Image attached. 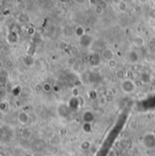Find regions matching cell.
I'll use <instances>...</instances> for the list:
<instances>
[{"mask_svg":"<svg viewBox=\"0 0 155 156\" xmlns=\"http://www.w3.org/2000/svg\"><path fill=\"white\" fill-rule=\"evenodd\" d=\"M35 89H36V93H40V92H42V91H43V85H40V84L36 85V86H35Z\"/></svg>","mask_w":155,"mask_h":156,"instance_id":"cell-23","label":"cell"},{"mask_svg":"<svg viewBox=\"0 0 155 156\" xmlns=\"http://www.w3.org/2000/svg\"><path fill=\"white\" fill-rule=\"evenodd\" d=\"M83 120L86 123H93V121L94 120V114L91 111H86L84 113Z\"/></svg>","mask_w":155,"mask_h":156,"instance_id":"cell-9","label":"cell"},{"mask_svg":"<svg viewBox=\"0 0 155 156\" xmlns=\"http://www.w3.org/2000/svg\"><path fill=\"white\" fill-rule=\"evenodd\" d=\"M17 121L18 123L21 125H26L29 124L30 122V115L27 112L25 111H22L20 112L18 116H17Z\"/></svg>","mask_w":155,"mask_h":156,"instance_id":"cell-3","label":"cell"},{"mask_svg":"<svg viewBox=\"0 0 155 156\" xmlns=\"http://www.w3.org/2000/svg\"><path fill=\"white\" fill-rule=\"evenodd\" d=\"M117 6H118V9L121 12H125L127 9V3L124 1V0H120L117 4Z\"/></svg>","mask_w":155,"mask_h":156,"instance_id":"cell-14","label":"cell"},{"mask_svg":"<svg viewBox=\"0 0 155 156\" xmlns=\"http://www.w3.org/2000/svg\"><path fill=\"white\" fill-rule=\"evenodd\" d=\"M0 110L2 113H5L8 110V103L5 100H2L1 103H0Z\"/></svg>","mask_w":155,"mask_h":156,"instance_id":"cell-16","label":"cell"},{"mask_svg":"<svg viewBox=\"0 0 155 156\" xmlns=\"http://www.w3.org/2000/svg\"><path fill=\"white\" fill-rule=\"evenodd\" d=\"M67 64H68L70 66H73L75 64H77V60H76L75 56H71L68 60H67Z\"/></svg>","mask_w":155,"mask_h":156,"instance_id":"cell-20","label":"cell"},{"mask_svg":"<svg viewBox=\"0 0 155 156\" xmlns=\"http://www.w3.org/2000/svg\"><path fill=\"white\" fill-rule=\"evenodd\" d=\"M47 156H50V155H47Z\"/></svg>","mask_w":155,"mask_h":156,"instance_id":"cell-28","label":"cell"},{"mask_svg":"<svg viewBox=\"0 0 155 156\" xmlns=\"http://www.w3.org/2000/svg\"><path fill=\"white\" fill-rule=\"evenodd\" d=\"M93 0H92V4H93Z\"/></svg>","mask_w":155,"mask_h":156,"instance_id":"cell-26","label":"cell"},{"mask_svg":"<svg viewBox=\"0 0 155 156\" xmlns=\"http://www.w3.org/2000/svg\"><path fill=\"white\" fill-rule=\"evenodd\" d=\"M101 57L99 55H97V54H93V55H92L90 56V65H93V66H98L100 64H101Z\"/></svg>","mask_w":155,"mask_h":156,"instance_id":"cell-6","label":"cell"},{"mask_svg":"<svg viewBox=\"0 0 155 156\" xmlns=\"http://www.w3.org/2000/svg\"><path fill=\"white\" fill-rule=\"evenodd\" d=\"M4 65L6 69H12V68H14V66H15V62H14V60H12V59H6L5 61Z\"/></svg>","mask_w":155,"mask_h":156,"instance_id":"cell-15","label":"cell"},{"mask_svg":"<svg viewBox=\"0 0 155 156\" xmlns=\"http://www.w3.org/2000/svg\"><path fill=\"white\" fill-rule=\"evenodd\" d=\"M143 144L146 149H152L155 148V133H147L143 135Z\"/></svg>","mask_w":155,"mask_h":156,"instance_id":"cell-2","label":"cell"},{"mask_svg":"<svg viewBox=\"0 0 155 156\" xmlns=\"http://www.w3.org/2000/svg\"><path fill=\"white\" fill-rule=\"evenodd\" d=\"M71 54H72V56H76L78 54H79V49L76 45H73L72 46L71 48Z\"/></svg>","mask_w":155,"mask_h":156,"instance_id":"cell-21","label":"cell"},{"mask_svg":"<svg viewBox=\"0 0 155 156\" xmlns=\"http://www.w3.org/2000/svg\"><path fill=\"white\" fill-rule=\"evenodd\" d=\"M107 66H108L110 69H115L117 66V61L114 58L107 61Z\"/></svg>","mask_w":155,"mask_h":156,"instance_id":"cell-17","label":"cell"},{"mask_svg":"<svg viewBox=\"0 0 155 156\" xmlns=\"http://www.w3.org/2000/svg\"><path fill=\"white\" fill-rule=\"evenodd\" d=\"M94 10H95V13H96L97 15H102L103 12H104V8L100 5H96L95 6V9H94Z\"/></svg>","mask_w":155,"mask_h":156,"instance_id":"cell-22","label":"cell"},{"mask_svg":"<svg viewBox=\"0 0 155 156\" xmlns=\"http://www.w3.org/2000/svg\"><path fill=\"white\" fill-rule=\"evenodd\" d=\"M127 58H128V61H129V63L134 65V64L138 63V61H139V54L135 50H132L129 52V54H128Z\"/></svg>","mask_w":155,"mask_h":156,"instance_id":"cell-4","label":"cell"},{"mask_svg":"<svg viewBox=\"0 0 155 156\" xmlns=\"http://www.w3.org/2000/svg\"><path fill=\"white\" fill-rule=\"evenodd\" d=\"M114 74H115V77H116L118 80H120L121 82L127 78V73L124 72V71L122 70V69H117V70L115 71V73H114Z\"/></svg>","mask_w":155,"mask_h":156,"instance_id":"cell-11","label":"cell"},{"mask_svg":"<svg viewBox=\"0 0 155 156\" xmlns=\"http://www.w3.org/2000/svg\"><path fill=\"white\" fill-rule=\"evenodd\" d=\"M53 89V86L51 84L49 83H45L43 85V91L45 92V93H50Z\"/></svg>","mask_w":155,"mask_h":156,"instance_id":"cell-19","label":"cell"},{"mask_svg":"<svg viewBox=\"0 0 155 156\" xmlns=\"http://www.w3.org/2000/svg\"><path fill=\"white\" fill-rule=\"evenodd\" d=\"M91 147H92V142L90 141H88V140H84L79 144V149L81 151H83V152L90 150Z\"/></svg>","mask_w":155,"mask_h":156,"instance_id":"cell-8","label":"cell"},{"mask_svg":"<svg viewBox=\"0 0 155 156\" xmlns=\"http://www.w3.org/2000/svg\"><path fill=\"white\" fill-rule=\"evenodd\" d=\"M102 57L107 61L113 59V52L109 48H105L102 53Z\"/></svg>","mask_w":155,"mask_h":156,"instance_id":"cell-10","label":"cell"},{"mask_svg":"<svg viewBox=\"0 0 155 156\" xmlns=\"http://www.w3.org/2000/svg\"><path fill=\"white\" fill-rule=\"evenodd\" d=\"M144 44H145V40L141 36H138L133 39V45L135 47H137V48H141V47L144 45Z\"/></svg>","mask_w":155,"mask_h":156,"instance_id":"cell-7","label":"cell"},{"mask_svg":"<svg viewBox=\"0 0 155 156\" xmlns=\"http://www.w3.org/2000/svg\"><path fill=\"white\" fill-rule=\"evenodd\" d=\"M107 102V100H106V96H102L100 98V101H99V103H100V104H104L105 103Z\"/></svg>","mask_w":155,"mask_h":156,"instance_id":"cell-24","label":"cell"},{"mask_svg":"<svg viewBox=\"0 0 155 156\" xmlns=\"http://www.w3.org/2000/svg\"><path fill=\"white\" fill-rule=\"evenodd\" d=\"M140 79H141L143 84H150L152 80V74L149 72L145 71V72H143L141 74Z\"/></svg>","mask_w":155,"mask_h":156,"instance_id":"cell-5","label":"cell"},{"mask_svg":"<svg viewBox=\"0 0 155 156\" xmlns=\"http://www.w3.org/2000/svg\"><path fill=\"white\" fill-rule=\"evenodd\" d=\"M82 129L83 131L86 133H90L93 131V125L92 123H86V122H84V124L82 125Z\"/></svg>","mask_w":155,"mask_h":156,"instance_id":"cell-13","label":"cell"},{"mask_svg":"<svg viewBox=\"0 0 155 156\" xmlns=\"http://www.w3.org/2000/svg\"><path fill=\"white\" fill-rule=\"evenodd\" d=\"M121 90L125 94H131L135 92L136 90V84L131 78H126L121 82Z\"/></svg>","mask_w":155,"mask_h":156,"instance_id":"cell-1","label":"cell"},{"mask_svg":"<svg viewBox=\"0 0 155 156\" xmlns=\"http://www.w3.org/2000/svg\"><path fill=\"white\" fill-rule=\"evenodd\" d=\"M75 35H76L77 37L81 38L82 36H84L85 35V30H84V28L83 27L82 25H77L75 30Z\"/></svg>","mask_w":155,"mask_h":156,"instance_id":"cell-12","label":"cell"},{"mask_svg":"<svg viewBox=\"0 0 155 156\" xmlns=\"http://www.w3.org/2000/svg\"><path fill=\"white\" fill-rule=\"evenodd\" d=\"M154 121H155V117H154Z\"/></svg>","mask_w":155,"mask_h":156,"instance_id":"cell-27","label":"cell"},{"mask_svg":"<svg viewBox=\"0 0 155 156\" xmlns=\"http://www.w3.org/2000/svg\"><path fill=\"white\" fill-rule=\"evenodd\" d=\"M72 97L73 98H78L80 97V91H79V88L78 87H73L72 89Z\"/></svg>","mask_w":155,"mask_h":156,"instance_id":"cell-18","label":"cell"},{"mask_svg":"<svg viewBox=\"0 0 155 156\" xmlns=\"http://www.w3.org/2000/svg\"><path fill=\"white\" fill-rule=\"evenodd\" d=\"M139 1L141 2V3H143V4H144V3H146L148 0H139Z\"/></svg>","mask_w":155,"mask_h":156,"instance_id":"cell-25","label":"cell"}]
</instances>
